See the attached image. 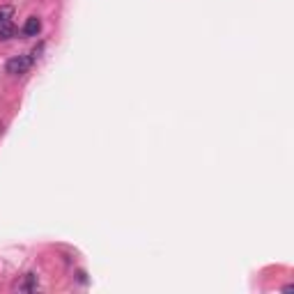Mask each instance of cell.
Masks as SVG:
<instances>
[{"label":"cell","mask_w":294,"mask_h":294,"mask_svg":"<svg viewBox=\"0 0 294 294\" xmlns=\"http://www.w3.org/2000/svg\"><path fill=\"white\" fill-rule=\"evenodd\" d=\"M30 67H32V58H28V55H16V58H12V60L7 62V74L21 76V74H25Z\"/></svg>","instance_id":"1"},{"label":"cell","mask_w":294,"mask_h":294,"mask_svg":"<svg viewBox=\"0 0 294 294\" xmlns=\"http://www.w3.org/2000/svg\"><path fill=\"white\" fill-rule=\"evenodd\" d=\"M39 32H42V21H39L37 16H30L23 25V35L25 37H37Z\"/></svg>","instance_id":"2"},{"label":"cell","mask_w":294,"mask_h":294,"mask_svg":"<svg viewBox=\"0 0 294 294\" xmlns=\"http://www.w3.org/2000/svg\"><path fill=\"white\" fill-rule=\"evenodd\" d=\"M16 35V28H14L12 21H5V23H0V39H12Z\"/></svg>","instance_id":"3"},{"label":"cell","mask_w":294,"mask_h":294,"mask_svg":"<svg viewBox=\"0 0 294 294\" xmlns=\"http://www.w3.org/2000/svg\"><path fill=\"white\" fill-rule=\"evenodd\" d=\"M21 290H25V292L35 290V274H28V281H25V285H21Z\"/></svg>","instance_id":"4"},{"label":"cell","mask_w":294,"mask_h":294,"mask_svg":"<svg viewBox=\"0 0 294 294\" xmlns=\"http://www.w3.org/2000/svg\"><path fill=\"white\" fill-rule=\"evenodd\" d=\"M9 14H12V9H9V7H2V9H0V23L9 21Z\"/></svg>","instance_id":"5"}]
</instances>
